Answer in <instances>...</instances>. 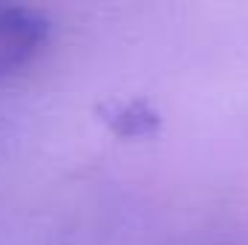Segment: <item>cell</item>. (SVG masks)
<instances>
[{"instance_id":"obj_1","label":"cell","mask_w":248,"mask_h":245,"mask_svg":"<svg viewBox=\"0 0 248 245\" xmlns=\"http://www.w3.org/2000/svg\"><path fill=\"white\" fill-rule=\"evenodd\" d=\"M49 41V20L29 6L0 3V81L35 61Z\"/></svg>"}]
</instances>
